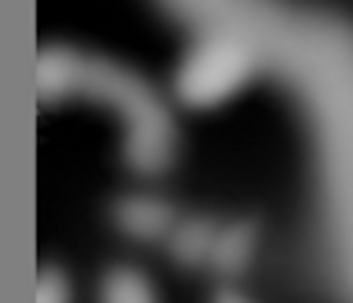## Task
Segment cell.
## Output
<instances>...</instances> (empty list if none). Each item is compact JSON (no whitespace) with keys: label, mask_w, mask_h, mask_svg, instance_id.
I'll return each instance as SVG.
<instances>
[{"label":"cell","mask_w":353,"mask_h":303,"mask_svg":"<svg viewBox=\"0 0 353 303\" xmlns=\"http://www.w3.org/2000/svg\"><path fill=\"white\" fill-rule=\"evenodd\" d=\"M112 221L116 227L136 238V241H169V234L175 231L179 218H175V208L162 198L152 195H129L119 198L116 208H112Z\"/></svg>","instance_id":"obj_3"},{"label":"cell","mask_w":353,"mask_h":303,"mask_svg":"<svg viewBox=\"0 0 353 303\" xmlns=\"http://www.w3.org/2000/svg\"><path fill=\"white\" fill-rule=\"evenodd\" d=\"M254 244H258V227L251 221H234V224L218 227L215 238V251H212V267L221 277H234L248 267V260L254 254Z\"/></svg>","instance_id":"obj_6"},{"label":"cell","mask_w":353,"mask_h":303,"mask_svg":"<svg viewBox=\"0 0 353 303\" xmlns=\"http://www.w3.org/2000/svg\"><path fill=\"white\" fill-rule=\"evenodd\" d=\"M99 303H159L149 277L136 267H112L103 277Z\"/></svg>","instance_id":"obj_7"},{"label":"cell","mask_w":353,"mask_h":303,"mask_svg":"<svg viewBox=\"0 0 353 303\" xmlns=\"http://www.w3.org/2000/svg\"><path fill=\"white\" fill-rule=\"evenodd\" d=\"M254 73L251 46L234 36H212L185 56L179 70V96L188 106H218L234 90H241Z\"/></svg>","instance_id":"obj_2"},{"label":"cell","mask_w":353,"mask_h":303,"mask_svg":"<svg viewBox=\"0 0 353 303\" xmlns=\"http://www.w3.org/2000/svg\"><path fill=\"white\" fill-rule=\"evenodd\" d=\"M212 303H248V300L241 297V293H238V290H218Z\"/></svg>","instance_id":"obj_9"},{"label":"cell","mask_w":353,"mask_h":303,"mask_svg":"<svg viewBox=\"0 0 353 303\" xmlns=\"http://www.w3.org/2000/svg\"><path fill=\"white\" fill-rule=\"evenodd\" d=\"M83 66L86 63L70 50H53V46L43 50L40 60H37V92H40V99L50 103V99H63L70 92H79Z\"/></svg>","instance_id":"obj_4"},{"label":"cell","mask_w":353,"mask_h":303,"mask_svg":"<svg viewBox=\"0 0 353 303\" xmlns=\"http://www.w3.org/2000/svg\"><path fill=\"white\" fill-rule=\"evenodd\" d=\"M218 238V224L208 218H185L169 234V254L182 267H199L212 260Z\"/></svg>","instance_id":"obj_5"},{"label":"cell","mask_w":353,"mask_h":303,"mask_svg":"<svg viewBox=\"0 0 353 303\" xmlns=\"http://www.w3.org/2000/svg\"><path fill=\"white\" fill-rule=\"evenodd\" d=\"M37 303H70V280L57 267H46L37 277Z\"/></svg>","instance_id":"obj_8"},{"label":"cell","mask_w":353,"mask_h":303,"mask_svg":"<svg viewBox=\"0 0 353 303\" xmlns=\"http://www.w3.org/2000/svg\"><path fill=\"white\" fill-rule=\"evenodd\" d=\"M79 90L109 99L116 109H123L129 119V138H125V158L142 175L165 171L175 155V132L169 116L152 99V92L139 83L136 76L109 70V66H83Z\"/></svg>","instance_id":"obj_1"}]
</instances>
